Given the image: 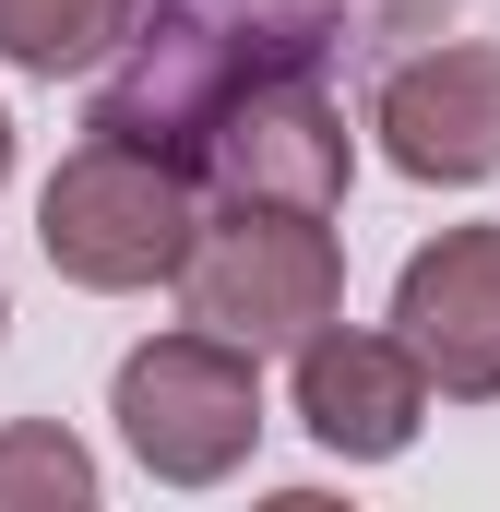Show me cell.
Here are the masks:
<instances>
[{
	"label": "cell",
	"mask_w": 500,
	"mask_h": 512,
	"mask_svg": "<svg viewBox=\"0 0 500 512\" xmlns=\"http://www.w3.org/2000/svg\"><path fill=\"white\" fill-rule=\"evenodd\" d=\"M36 239H48V262H60L72 286H155V274H179L191 239H203V215H191V167H179L167 143L96 131V143L48 179Z\"/></svg>",
	"instance_id": "obj_1"
},
{
	"label": "cell",
	"mask_w": 500,
	"mask_h": 512,
	"mask_svg": "<svg viewBox=\"0 0 500 512\" xmlns=\"http://www.w3.org/2000/svg\"><path fill=\"white\" fill-rule=\"evenodd\" d=\"M334 286H346L334 227L298 215V203H239L227 227H203L191 262H179L191 322L227 334V346H250V358H262V346H310V334L334 322Z\"/></svg>",
	"instance_id": "obj_2"
},
{
	"label": "cell",
	"mask_w": 500,
	"mask_h": 512,
	"mask_svg": "<svg viewBox=\"0 0 500 512\" xmlns=\"http://www.w3.org/2000/svg\"><path fill=\"white\" fill-rule=\"evenodd\" d=\"M120 429H131V453H143L167 489L239 477L250 441H262V370H250V346L203 334V322L131 346L120 358Z\"/></svg>",
	"instance_id": "obj_3"
},
{
	"label": "cell",
	"mask_w": 500,
	"mask_h": 512,
	"mask_svg": "<svg viewBox=\"0 0 500 512\" xmlns=\"http://www.w3.org/2000/svg\"><path fill=\"white\" fill-rule=\"evenodd\" d=\"M203 167L227 179V203H298L334 215L346 203V120L310 72H262L250 96H227V120L203 131Z\"/></svg>",
	"instance_id": "obj_4"
},
{
	"label": "cell",
	"mask_w": 500,
	"mask_h": 512,
	"mask_svg": "<svg viewBox=\"0 0 500 512\" xmlns=\"http://www.w3.org/2000/svg\"><path fill=\"white\" fill-rule=\"evenodd\" d=\"M393 322L441 393H500V227H453L405 262Z\"/></svg>",
	"instance_id": "obj_5"
},
{
	"label": "cell",
	"mask_w": 500,
	"mask_h": 512,
	"mask_svg": "<svg viewBox=\"0 0 500 512\" xmlns=\"http://www.w3.org/2000/svg\"><path fill=\"white\" fill-rule=\"evenodd\" d=\"M381 155L405 179H489L500 167V48H429L381 84Z\"/></svg>",
	"instance_id": "obj_6"
},
{
	"label": "cell",
	"mask_w": 500,
	"mask_h": 512,
	"mask_svg": "<svg viewBox=\"0 0 500 512\" xmlns=\"http://www.w3.org/2000/svg\"><path fill=\"white\" fill-rule=\"evenodd\" d=\"M417 405H429V370H417V346L405 334H310L298 346V417L322 429V453H346V465H381V453H405L417 441Z\"/></svg>",
	"instance_id": "obj_7"
},
{
	"label": "cell",
	"mask_w": 500,
	"mask_h": 512,
	"mask_svg": "<svg viewBox=\"0 0 500 512\" xmlns=\"http://www.w3.org/2000/svg\"><path fill=\"white\" fill-rule=\"evenodd\" d=\"M131 36V0H0V60L24 72H84Z\"/></svg>",
	"instance_id": "obj_8"
},
{
	"label": "cell",
	"mask_w": 500,
	"mask_h": 512,
	"mask_svg": "<svg viewBox=\"0 0 500 512\" xmlns=\"http://www.w3.org/2000/svg\"><path fill=\"white\" fill-rule=\"evenodd\" d=\"M12 501H48V512L72 501V512H84V501H96V465H84L60 429H0V512H12Z\"/></svg>",
	"instance_id": "obj_9"
},
{
	"label": "cell",
	"mask_w": 500,
	"mask_h": 512,
	"mask_svg": "<svg viewBox=\"0 0 500 512\" xmlns=\"http://www.w3.org/2000/svg\"><path fill=\"white\" fill-rule=\"evenodd\" d=\"M0 179H12V120H0Z\"/></svg>",
	"instance_id": "obj_10"
}]
</instances>
